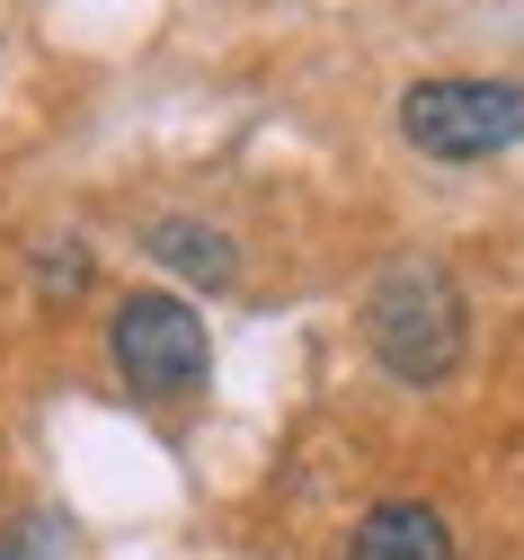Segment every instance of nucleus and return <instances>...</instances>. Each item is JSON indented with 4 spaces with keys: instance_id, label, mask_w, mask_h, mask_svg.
I'll return each instance as SVG.
<instances>
[{
    "instance_id": "nucleus-4",
    "label": "nucleus",
    "mask_w": 524,
    "mask_h": 560,
    "mask_svg": "<svg viewBox=\"0 0 524 560\" xmlns=\"http://www.w3.org/2000/svg\"><path fill=\"white\" fill-rule=\"evenodd\" d=\"M347 560H463L454 551V525L418 499H383L364 508V525L347 534Z\"/></svg>"
},
{
    "instance_id": "nucleus-2",
    "label": "nucleus",
    "mask_w": 524,
    "mask_h": 560,
    "mask_svg": "<svg viewBox=\"0 0 524 560\" xmlns=\"http://www.w3.org/2000/svg\"><path fill=\"white\" fill-rule=\"evenodd\" d=\"M400 133L427 161H498L524 143V81H418Z\"/></svg>"
},
{
    "instance_id": "nucleus-6",
    "label": "nucleus",
    "mask_w": 524,
    "mask_h": 560,
    "mask_svg": "<svg viewBox=\"0 0 524 560\" xmlns=\"http://www.w3.org/2000/svg\"><path fill=\"white\" fill-rule=\"evenodd\" d=\"M45 294H81V249H54L45 258Z\"/></svg>"
},
{
    "instance_id": "nucleus-1",
    "label": "nucleus",
    "mask_w": 524,
    "mask_h": 560,
    "mask_svg": "<svg viewBox=\"0 0 524 560\" xmlns=\"http://www.w3.org/2000/svg\"><path fill=\"white\" fill-rule=\"evenodd\" d=\"M364 338H373V357H383V374H400V383H444V374L463 365V338H471L463 285H454L435 258L383 267V276H373V294H364Z\"/></svg>"
},
{
    "instance_id": "nucleus-5",
    "label": "nucleus",
    "mask_w": 524,
    "mask_h": 560,
    "mask_svg": "<svg viewBox=\"0 0 524 560\" xmlns=\"http://www.w3.org/2000/svg\"><path fill=\"white\" fill-rule=\"evenodd\" d=\"M142 249H152L161 267H178L187 285H232V267H241L232 232H213V223H152V232H142Z\"/></svg>"
},
{
    "instance_id": "nucleus-3",
    "label": "nucleus",
    "mask_w": 524,
    "mask_h": 560,
    "mask_svg": "<svg viewBox=\"0 0 524 560\" xmlns=\"http://www.w3.org/2000/svg\"><path fill=\"white\" fill-rule=\"evenodd\" d=\"M107 357L142 400H187L213 365V338H205L196 303H178V294H125L107 320Z\"/></svg>"
}]
</instances>
